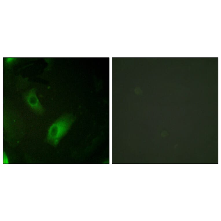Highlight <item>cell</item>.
<instances>
[{
    "instance_id": "1",
    "label": "cell",
    "mask_w": 221,
    "mask_h": 221,
    "mask_svg": "<svg viewBox=\"0 0 221 221\" xmlns=\"http://www.w3.org/2000/svg\"><path fill=\"white\" fill-rule=\"evenodd\" d=\"M75 120L73 115L66 114L60 117L48 128L45 141L50 145L56 146L67 133Z\"/></svg>"
},
{
    "instance_id": "2",
    "label": "cell",
    "mask_w": 221,
    "mask_h": 221,
    "mask_svg": "<svg viewBox=\"0 0 221 221\" xmlns=\"http://www.w3.org/2000/svg\"><path fill=\"white\" fill-rule=\"evenodd\" d=\"M24 97L27 106L35 113L41 115L44 113V109L36 95L35 88L31 89L25 93Z\"/></svg>"
}]
</instances>
